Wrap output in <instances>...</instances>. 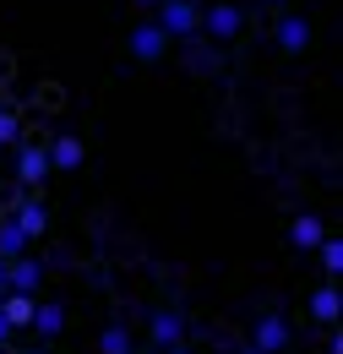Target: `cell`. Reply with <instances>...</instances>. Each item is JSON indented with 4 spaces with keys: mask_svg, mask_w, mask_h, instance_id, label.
<instances>
[{
    "mask_svg": "<svg viewBox=\"0 0 343 354\" xmlns=\"http://www.w3.org/2000/svg\"><path fill=\"white\" fill-rule=\"evenodd\" d=\"M153 11H158L153 22L164 28V39H169V44H174V39H191V33H196V22H202V0H158Z\"/></svg>",
    "mask_w": 343,
    "mask_h": 354,
    "instance_id": "6da1fadb",
    "label": "cell"
},
{
    "mask_svg": "<svg viewBox=\"0 0 343 354\" xmlns=\"http://www.w3.org/2000/svg\"><path fill=\"white\" fill-rule=\"evenodd\" d=\"M240 22H245V11L234 6V0H218V6H202V22H196V33H207V39H234L240 33Z\"/></svg>",
    "mask_w": 343,
    "mask_h": 354,
    "instance_id": "7a4b0ae2",
    "label": "cell"
},
{
    "mask_svg": "<svg viewBox=\"0 0 343 354\" xmlns=\"http://www.w3.org/2000/svg\"><path fill=\"white\" fill-rule=\"evenodd\" d=\"M11 153H17V180H22L28 191H39L44 180H49V153H44V142H28V136H22Z\"/></svg>",
    "mask_w": 343,
    "mask_h": 354,
    "instance_id": "3957f363",
    "label": "cell"
},
{
    "mask_svg": "<svg viewBox=\"0 0 343 354\" xmlns=\"http://www.w3.org/2000/svg\"><path fill=\"white\" fill-rule=\"evenodd\" d=\"M164 49H169V39H164V28H158V22H136V28H131V55H136L142 66L164 60Z\"/></svg>",
    "mask_w": 343,
    "mask_h": 354,
    "instance_id": "277c9868",
    "label": "cell"
},
{
    "mask_svg": "<svg viewBox=\"0 0 343 354\" xmlns=\"http://www.w3.org/2000/svg\"><path fill=\"white\" fill-rule=\"evenodd\" d=\"M44 153H49V169H60V175L82 169V158H87L82 136H49V142H44Z\"/></svg>",
    "mask_w": 343,
    "mask_h": 354,
    "instance_id": "5b68a950",
    "label": "cell"
},
{
    "mask_svg": "<svg viewBox=\"0 0 343 354\" xmlns=\"http://www.w3.org/2000/svg\"><path fill=\"white\" fill-rule=\"evenodd\" d=\"M11 223H17V229L28 234V245H33V240L49 234V207H44L39 196H22V202H17V213H11Z\"/></svg>",
    "mask_w": 343,
    "mask_h": 354,
    "instance_id": "8992f818",
    "label": "cell"
},
{
    "mask_svg": "<svg viewBox=\"0 0 343 354\" xmlns=\"http://www.w3.org/2000/svg\"><path fill=\"white\" fill-rule=\"evenodd\" d=\"M39 283H44V262H33V257L6 262V289L11 295H39Z\"/></svg>",
    "mask_w": 343,
    "mask_h": 354,
    "instance_id": "52a82bcc",
    "label": "cell"
},
{
    "mask_svg": "<svg viewBox=\"0 0 343 354\" xmlns=\"http://www.w3.org/2000/svg\"><path fill=\"white\" fill-rule=\"evenodd\" d=\"M147 333H153V349H174V344H185V316L180 310H153Z\"/></svg>",
    "mask_w": 343,
    "mask_h": 354,
    "instance_id": "ba28073f",
    "label": "cell"
},
{
    "mask_svg": "<svg viewBox=\"0 0 343 354\" xmlns=\"http://www.w3.org/2000/svg\"><path fill=\"white\" fill-rule=\"evenodd\" d=\"M251 349H261V354H284V349H289V322H284V316H261L257 333H251Z\"/></svg>",
    "mask_w": 343,
    "mask_h": 354,
    "instance_id": "9c48e42d",
    "label": "cell"
},
{
    "mask_svg": "<svg viewBox=\"0 0 343 354\" xmlns=\"http://www.w3.org/2000/svg\"><path fill=\"white\" fill-rule=\"evenodd\" d=\"M278 49H289V55H300V49H310V22H305L300 11H284L278 17Z\"/></svg>",
    "mask_w": 343,
    "mask_h": 354,
    "instance_id": "30bf717a",
    "label": "cell"
},
{
    "mask_svg": "<svg viewBox=\"0 0 343 354\" xmlns=\"http://www.w3.org/2000/svg\"><path fill=\"white\" fill-rule=\"evenodd\" d=\"M327 240V223L316 218V213H300V218L289 223V245H300V251H316Z\"/></svg>",
    "mask_w": 343,
    "mask_h": 354,
    "instance_id": "8fae6325",
    "label": "cell"
},
{
    "mask_svg": "<svg viewBox=\"0 0 343 354\" xmlns=\"http://www.w3.org/2000/svg\"><path fill=\"white\" fill-rule=\"evenodd\" d=\"M33 306H39V295H11V289L0 295V316L11 322V333L17 327H33Z\"/></svg>",
    "mask_w": 343,
    "mask_h": 354,
    "instance_id": "7c38bea8",
    "label": "cell"
},
{
    "mask_svg": "<svg viewBox=\"0 0 343 354\" xmlns=\"http://www.w3.org/2000/svg\"><path fill=\"white\" fill-rule=\"evenodd\" d=\"M310 316H316L322 327H338V283H322V289H310Z\"/></svg>",
    "mask_w": 343,
    "mask_h": 354,
    "instance_id": "4fadbf2b",
    "label": "cell"
},
{
    "mask_svg": "<svg viewBox=\"0 0 343 354\" xmlns=\"http://www.w3.org/2000/svg\"><path fill=\"white\" fill-rule=\"evenodd\" d=\"M33 327H39L44 338H55V333L66 327V306H60V300H39V306H33Z\"/></svg>",
    "mask_w": 343,
    "mask_h": 354,
    "instance_id": "5bb4252c",
    "label": "cell"
},
{
    "mask_svg": "<svg viewBox=\"0 0 343 354\" xmlns=\"http://www.w3.org/2000/svg\"><path fill=\"white\" fill-rule=\"evenodd\" d=\"M17 257H28V234L11 218H0V262H17Z\"/></svg>",
    "mask_w": 343,
    "mask_h": 354,
    "instance_id": "9a60e30c",
    "label": "cell"
},
{
    "mask_svg": "<svg viewBox=\"0 0 343 354\" xmlns=\"http://www.w3.org/2000/svg\"><path fill=\"white\" fill-rule=\"evenodd\" d=\"M131 349H136V338H131V327H120V322H109L98 333V354H131Z\"/></svg>",
    "mask_w": 343,
    "mask_h": 354,
    "instance_id": "2e32d148",
    "label": "cell"
},
{
    "mask_svg": "<svg viewBox=\"0 0 343 354\" xmlns=\"http://www.w3.org/2000/svg\"><path fill=\"white\" fill-rule=\"evenodd\" d=\"M316 257H322V272H327V283H338V272H343V245L327 234L322 245H316Z\"/></svg>",
    "mask_w": 343,
    "mask_h": 354,
    "instance_id": "e0dca14e",
    "label": "cell"
},
{
    "mask_svg": "<svg viewBox=\"0 0 343 354\" xmlns=\"http://www.w3.org/2000/svg\"><path fill=\"white\" fill-rule=\"evenodd\" d=\"M17 142H22V120L0 104V147H17Z\"/></svg>",
    "mask_w": 343,
    "mask_h": 354,
    "instance_id": "ac0fdd59",
    "label": "cell"
},
{
    "mask_svg": "<svg viewBox=\"0 0 343 354\" xmlns=\"http://www.w3.org/2000/svg\"><path fill=\"white\" fill-rule=\"evenodd\" d=\"M327 354H343V338H338V327L327 333Z\"/></svg>",
    "mask_w": 343,
    "mask_h": 354,
    "instance_id": "d6986e66",
    "label": "cell"
},
{
    "mask_svg": "<svg viewBox=\"0 0 343 354\" xmlns=\"http://www.w3.org/2000/svg\"><path fill=\"white\" fill-rule=\"evenodd\" d=\"M0 349H11V322L0 316Z\"/></svg>",
    "mask_w": 343,
    "mask_h": 354,
    "instance_id": "ffe728a7",
    "label": "cell"
},
{
    "mask_svg": "<svg viewBox=\"0 0 343 354\" xmlns=\"http://www.w3.org/2000/svg\"><path fill=\"white\" fill-rule=\"evenodd\" d=\"M158 354H196V349H185V344H174V349H158Z\"/></svg>",
    "mask_w": 343,
    "mask_h": 354,
    "instance_id": "44dd1931",
    "label": "cell"
},
{
    "mask_svg": "<svg viewBox=\"0 0 343 354\" xmlns=\"http://www.w3.org/2000/svg\"><path fill=\"white\" fill-rule=\"evenodd\" d=\"M234 354H261V349H251V344H240V349H234Z\"/></svg>",
    "mask_w": 343,
    "mask_h": 354,
    "instance_id": "7402d4cb",
    "label": "cell"
},
{
    "mask_svg": "<svg viewBox=\"0 0 343 354\" xmlns=\"http://www.w3.org/2000/svg\"><path fill=\"white\" fill-rule=\"evenodd\" d=\"M0 289H6V262H0Z\"/></svg>",
    "mask_w": 343,
    "mask_h": 354,
    "instance_id": "603a6c76",
    "label": "cell"
},
{
    "mask_svg": "<svg viewBox=\"0 0 343 354\" xmlns=\"http://www.w3.org/2000/svg\"><path fill=\"white\" fill-rule=\"evenodd\" d=\"M131 354H158V349H131Z\"/></svg>",
    "mask_w": 343,
    "mask_h": 354,
    "instance_id": "cb8c5ba5",
    "label": "cell"
},
{
    "mask_svg": "<svg viewBox=\"0 0 343 354\" xmlns=\"http://www.w3.org/2000/svg\"><path fill=\"white\" fill-rule=\"evenodd\" d=\"M28 354H55V349H28Z\"/></svg>",
    "mask_w": 343,
    "mask_h": 354,
    "instance_id": "d4e9b609",
    "label": "cell"
},
{
    "mask_svg": "<svg viewBox=\"0 0 343 354\" xmlns=\"http://www.w3.org/2000/svg\"><path fill=\"white\" fill-rule=\"evenodd\" d=\"M261 6H284V0H261Z\"/></svg>",
    "mask_w": 343,
    "mask_h": 354,
    "instance_id": "484cf974",
    "label": "cell"
},
{
    "mask_svg": "<svg viewBox=\"0 0 343 354\" xmlns=\"http://www.w3.org/2000/svg\"><path fill=\"white\" fill-rule=\"evenodd\" d=\"M136 6H158V0H136Z\"/></svg>",
    "mask_w": 343,
    "mask_h": 354,
    "instance_id": "4316f807",
    "label": "cell"
},
{
    "mask_svg": "<svg viewBox=\"0 0 343 354\" xmlns=\"http://www.w3.org/2000/svg\"><path fill=\"white\" fill-rule=\"evenodd\" d=\"M0 295H6V289H0Z\"/></svg>",
    "mask_w": 343,
    "mask_h": 354,
    "instance_id": "83f0119b",
    "label": "cell"
}]
</instances>
